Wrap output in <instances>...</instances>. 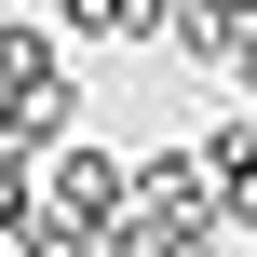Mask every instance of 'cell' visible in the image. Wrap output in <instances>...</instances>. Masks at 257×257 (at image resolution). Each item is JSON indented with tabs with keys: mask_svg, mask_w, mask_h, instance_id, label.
Wrapping results in <instances>:
<instances>
[{
	"mask_svg": "<svg viewBox=\"0 0 257 257\" xmlns=\"http://www.w3.org/2000/svg\"><path fill=\"white\" fill-rule=\"evenodd\" d=\"M217 68H230V81H244V95H257V14H244V41H230Z\"/></svg>",
	"mask_w": 257,
	"mask_h": 257,
	"instance_id": "52a82bcc",
	"label": "cell"
},
{
	"mask_svg": "<svg viewBox=\"0 0 257 257\" xmlns=\"http://www.w3.org/2000/svg\"><path fill=\"white\" fill-rule=\"evenodd\" d=\"M0 244H14V257H108L95 230H81V217H54V203H27V217H14Z\"/></svg>",
	"mask_w": 257,
	"mask_h": 257,
	"instance_id": "277c9868",
	"label": "cell"
},
{
	"mask_svg": "<svg viewBox=\"0 0 257 257\" xmlns=\"http://www.w3.org/2000/svg\"><path fill=\"white\" fill-rule=\"evenodd\" d=\"M27 81H68V41L14 14V27H0V95H27Z\"/></svg>",
	"mask_w": 257,
	"mask_h": 257,
	"instance_id": "3957f363",
	"label": "cell"
},
{
	"mask_svg": "<svg viewBox=\"0 0 257 257\" xmlns=\"http://www.w3.org/2000/svg\"><path fill=\"white\" fill-rule=\"evenodd\" d=\"M54 41H108V54H149V41H163V0H54Z\"/></svg>",
	"mask_w": 257,
	"mask_h": 257,
	"instance_id": "6da1fadb",
	"label": "cell"
},
{
	"mask_svg": "<svg viewBox=\"0 0 257 257\" xmlns=\"http://www.w3.org/2000/svg\"><path fill=\"white\" fill-rule=\"evenodd\" d=\"M217 217H230V230H257V176H244V190H230V203H217Z\"/></svg>",
	"mask_w": 257,
	"mask_h": 257,
	"instance_id": "ba28073f",
	"label": "cell"
},
{
	"mask_svg": "<svg viewBox=\"0 0 257 257\" xmlns=\"http://www.w3.org/2000/svg\"><path fill=\"white\" fill-rule=\"evenodd\" d=\"M54 136H81V95H68V81H27V95H0V149H27V163H41Z\"/></svg>",
	"mask_w": 257,
	"mask_h": 257,
	"instance_id": "7a4b0ae2",
	"label": "cell"
},
{
	"mask_svg": "<svg viewBox=\"0 0 257 257\" xmlns=\"http://www.w3.org/2000/svg\"><path fill=\"white\" fill-rule=\"evenodd\" d=\"M27 217V149H0V230Z\"/></svg>",
	"mask_w": 257,
	"mask_h": 257,
	"instance_id": "8992f818",
	"label": "cell"
},
{
	"mask_svg": "<svg viewBox=\"0 0 257 257\" xmlns=\"http://www.w3.org/2000/svg\"><path fill=\"white\" fill-rule=\"evenodd\" d=\"M190 163H203V176H217V203H230V190H244V176H257V122H217V136H203Z\"/></svg>",
	"mask_w": 257,
	"mask_h": 257,
	"instance_id": "5b68a950",
	"label": "cell"
}]
</instances>
